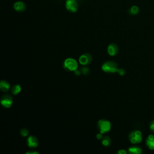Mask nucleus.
Wrapping results in <instances>:
<instances>
[{"instance_id":"6ab92c4d","label":"nucleus","mask_w":154,"mask_h":154,"mask_svg":"<svg viewBox=\"0 0 154 154\" xmlns=\"http://www.w3.org/2000/svg\"><path fill=\"white\" fill-rule=\"evenodd\" d=\"M117 73L120 76H123L126 73V70L123 68H120V69H118Z\"/></svg>"},{"instance_id":"2eb2a0df","label":"nucleus","mask_w":154,"mask_h":154,"mask_svg":"<svg viewBox=\"0 0 154 154\" xmlns=\"http://www.w3.org/2000/svg\"><path fill=\"white\" fill-rule=\"evenodd\" d=\"M111 143V138L108 136H103L101 139V144L105 147H108Z\"/></svg>"},{"instance_id":"f8f14e48","label":"nucleus","mask_w":154,"mask_h":154,"mask_svg":"<svg viewBox=\"0 0 154 154\" xmlns=\"http://www.w3.org/2000/svg\"><path fill=\"white\" fill-rule=\"evenodd\" d=\"M10 88V84L5 80H2L0 82V90L2 92H7Z\"/></svg>"},{"instance_id":"39448f33","label":"nucleus","mask_w":154,"mask_h":154,"mask_svg":"<svg viewBox=\"0 0 154 154\" xmlns=\"http://www.w3.org/2000/svg\"><path fill=\"white\" fill-rule=\"evenodd\" d=\"M65 7L68 11L75 13L78 10V4L76 0H66Z\"/></svg>"},{"instance_id":"412c9836","label":"nucleus","mask_w":154,"mask_h":154,"mask_svg":"<svg viewBox=\"0 0 154 154\" xmlns=\"http://www.w3.org/2000/svg\"><path fill=\"white\" fill-rule=\"evenodd\" d=\"M117 153L118 154H126L127 152L125 150H124V149H120L119 150L117 151Z\"/></svg>"},{"instance_id":"a211bd4d","label":"nucleus","mask_w":154,"mask_h":154,"mask_svg":"<svg viewBox=\"0 0 154 154\" xmlns=\"http://www.w3.org/2000/svg\"><path fill=\"white\" fill-rule=\"evenodd\" d=\"M80 70H81V73L83 75H87L90 72V69L87 67H85V66L81 67Z\"/></svg>"},{"instance_id":"423d86ee","label":"nucleus","mask_w":154,"mask_h":154,"mask_svg":"<svg viewBox=\"0 0 154 154\" xmlns=\"http://www.w3.org/2000/svg\"><path fill=\"white\" fill-rule=\"evenodd\" d=\"M1 104L5 108H10L13 104V98L10 94H5L1 98Z\"/></svg>"},{"instance_id":"f03ea898","label":"nucleus","mask_w":154,"mask_h":154,"mask_svg":"<svg viewBox=\"0 0 154 154\" xmlns=\"http://www.w3.org/2000/svg\"><path fill=\"white\" fill-rule=\"evenodd\" d=\"M63 68L68 72H74L78 69V65L76 60L72 58H67L63 61Z\"/></svg>"},{"instance_id":"4be33fe9","label":"nucleus","mask_w":154,"mask_h":154,"mask_svg":"<svg viewBox=\"0 0 154 154\" xmlns=\"http://www.w3.org/2000/svg\"><path fill=\"white\" fill-rule=\"evenodd\" d=\"M74 73H75V74L76 75H77V76H79V75L81 74V70H80V69H78L74 71Z\"/></svg>"},{"instance_id":"f3484780","label":"nucleus","mask_w":154,"mask_h":154,"mask_svg":"<svg viewBox=\"0 0 154 154\" xmlns=\"http://www.w3.org/2000/svg\"><path fill=\"white\" fill-rule=\"evenodd\" d=\"M20 134L22 137H25L29 134V131L26 128H22L20 130Z\"/></svg>"},{"instance_id":"7ed1b4c3","label":"nucleus","mask_w":154,"mask_h":154,"mask_svg":"<svg viewBox=\"0 0 154 154\" xmlns=\"http://www.w3.org/2000/svg\"><path fill=\"white\" fill-rule=\"evenodd\" d=\"M97 129L101 134H105L108 132L111 128V124L109 121L106 119H100L97 123Z\"/></svg>"},{"instance_id":"9b49d317","label":"nucleus","mask_w":154,"mask_h":154,"mask_svg":"<svg viewBox=\"0 0 154 154\" xmlns=\"http://www.w3.org/2000/svg\"><path fill=\"white\" fill-rule=\"evenodd\" d=\"M146 146L150 150H154V134L149 135L146 140Z\"/></svg>"},{"instance_id":"b1692460","label":"nucleus","mask_w":154,"mask_h":154,"mask_svg":"<svg viewBox=\"0 0 154 154\" xmlns=\"http://www.w3.org/2000/svg\"><path fill=\"white\" fill-rule=\"evenodd\" d=\"M39 153L35 151H29V152H26L25 153V154H38Z\"/></svg>"},{"instance_id":"5701e85b","label":"nucleus","mask_w":154,"mask_h":154,"mask_svg":"<svg viewBox=\"0 0 154 154\" xmlns=\"http://www.w3.org/2000/svg\"><path fill=\"white\" fill-rule=\"evenodd\" d=\"M96 138H97V140H100V139H102V137H103L102 134H101L100 132H99V134H97L96 135Z\"/></svg>"},{"instance_id":"dca6fc26","label":"nucleus","mask_w":154,"mask_h":154,"mask_svg":"<svg viewBox=\"0 0 154 154\" xmlns=\"http://www.w3.org/2000/svg\"><path fill=\"white\" fill-rule=\"evenodd\" d=\"M128 12L131 15H136L139 12V8L136 5H133L129 9Z\"/></svg>"},{"instance_id":"f257e3e1","label":"nucleus","mask_w":154,"mask_h":154,"mask_svg":"<svg viewBox=\"0 0 154 154\" xmlns=\"http://www.w3.org/2000/svg\"><path fill=\"white\" fill-rule=\"evenodd\" d=\"M118 65L114 61H106L104 62L101 66V69L108 73H116L118 70Z\"/></svg>"},{"instance_id":"aec40b11","label":"nucleus","mask_w":154,"mask_h":154,"mask_svg":"<svg viewBox=\"0 0 154 154\" xmlns=\"http://www.w3.org/2000/svg\"><path fill=\"white\" fill-rule=\"evenodd\" d=\"M149 128L150 129V131L153 132H154V120H152L149 125Z\"/></svg>"},{"instance_id":"0eeeda50","label":"nucleus","mask_w":154,"mask_h":154,"mask_svg":"<svg viewBox=\"0 0 154 154\" xmlns=\"http://www.w3.org/2000/svg\"><path fill=\"white\" fill-rule=\"evenodd\" d=\"M92 61V56L89 53H84L79 57V63L82 66H87Z\"/></svg>"},{"instance_id":"ddd939ff","label":"nucleus","mask_w":154,"mask_h":154,"mask_svg":"<svg viewBox=\"0 0 154 154\" xmlns=\"http://www.w3.org/2000/svg\"><path fill=\"white\" fill-rule=\"evenodd\" d=\"M141 152V149L138 146H131L128 149V153L131 154H140Z\"/></svg>"},{"instance_id":"6e6552de","label":"nucleus","mask_w":154,"mask_h":154,"mask_svg":"<svg viewBox=\"0 0 154 154\" xmlns=\"http://www.w3.org/2000/svg\"><path fill=\"white\" fill-rule=\"evenodd\" d=\"M27 146L30 148H35L38 145V140L37 138L34 135H30L26 140Z\"/></svg>"},{"instance_id":"4468645a","label":"nucleus","mask_w":154,"mask_h":154,"mask_svg":"<svg viewBox=\"0 0 154 154\" xmlns=\"http://www.w3.org/2000/svg\"><path fill=\"white\" fill-rule=\"evenodd\" d=\"M21 91V87L19 84L14 85L11 88V93L13 95H17Z\"/></svg>"},{"instance_id":"1a4fd4ad","label":"nucleus","mask_w":154,"mask_h":154,"mask_svg":"<svg viewBox=\"0 0 154 154\" xmlns=\"http://www.w3.org/2000/svg\"><path fill=\"white\" fill-rule=\"evenodd\" d=\"M107 52L110 56H114L119 52V47L116 43H110L107 48Z\"/></svg>"},{"instance_id":"20e7f679","label":"nucleus","mask_w":154,"mask_h":154,"mask_svg":"<svg viewBox=\"0 0 154 154\" xmlns=\"http://www.w3.org/2000/svg\"><path fill=\"white\" fill-rule=\"evenodd\" d=\"M129 141L132 144H138L140 143L143 139L142 134L140 131L134 130L130 132L128 135Z\"/></svg>"},{"instance_id":"9d476101","label":"nucleus","mask_w":154,"mask_h":154,"mask_svg":"<svg viewBox=\"0 0 154 154\" xmlns=\"http://www.w3.org/2000/svg\"><path fill=\"white\" fill-rule=\"evenodd\" d=\"M13 8L17 12H23L26 9V5L22 1H17L14 4Z\"/></svg>"}]
</instances>
